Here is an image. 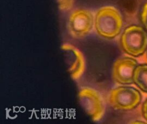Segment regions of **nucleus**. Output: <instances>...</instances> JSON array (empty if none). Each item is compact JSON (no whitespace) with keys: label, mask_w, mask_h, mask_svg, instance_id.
Returning <instances> with one entry per match:
<instances>
[{"label":"nucleus","mask_w":147,"mask_h":124,"mask_svg":"<svg viewBox=\"0 0 147 124\" xmlns=\"http://www.w3.org/2000/svg\"><path fill=\"white\" fill-rule=\"evenodd\" d=\"M123 19L119 11L113 6L99 9L94 17V27L100 37L111 39L121 33Z\"/></svg>","instance_id":"obj_1"},{"label":"nucleus","mask_w":147,"mask_h":124,"mask_svg":"<svg viewBox=\"0 0 147 124\" xmlns=\"http://www.w3.org/2000/svg\"><path fill=\"white\" fill-rule=\"evenodd\" d=\"M121 45L128 55L137 57L147 50L146 30L138 25L127 27L121 37Z\"/></svg>","instance_id":"obj_2"},{"label":"nucleus","mask_w":147,"mask_h":124,"mask_svg":"<svg viewBox=\"0 0 147 124\" xmlns=\"http://www.w3.org/2000/svg\"><path fill=\"white\" fill-rule=\"evenodd\" d=\"M142 95L136 88L122 85L112 89L109 95L108 101L114 109L130 111L135 109L141 103Z\"/></svg>","instance_id":"obj_3"},{"label":"nucleus","mask_w":147,"mask_h":124,"mask_svg":"<svg viewBox=\"0 0 147 124\" xmlns=\"http://www.w3.org/2000/svg\"><path fill=\"white\" fill-rule=\"evenodd\" d=\"M78 98L83 109L94 121H98L102 118L105 105L98 91L89 87H82L79 91Z\"/></svg>","instance_id":"obj_4"},{"label":"nucleus","mask_w":147,"mask_h":124,"mask_svg":"<svg viewBox=\"0 0 147 124\" xmlns=\"http://www.w3.org/2000/svg\"><path fill=\"white\" fill-rule=\"evenodd\" d=\"M68 29L75 38L87 35L94 26V16L88 10L78 9L73 11L68 19Z\"/></svg>","instance_id":"obj_5"},{"label":"nucleus","mask_w":147,"mask_h":124,"mask_svg":"<svg viewBox=\"0 0 147 124\" xmlns=\"http://www.w3.org/2000/svg\"><path fill=\"white\" fill-rule=\"evenodd\" d=\"M138 65L137 61L132 57H123L117 59L112 69V77L114 82L122 85L133 83L134 73Z\"/></svg>","instance_id":"obj_6"},{"label":"nucleus","mask_w":147,"mask_h":124,"mask_svg":"<svg viewBox=\"0 0 147 124\" xmlns=\"http://www.w3.org/2000/svg\"><path fill=\"white\" fill-rule=\"evenodd\" d=\"M61 49L71 78L74 79H79L85 69L83 55L79 50L70 44H64Z\"/></svg>","instance_id":"obj_7"},{"label":"nucleus","mask_w":147,"mask_h":124,"mask_svg":"<svg viewBox=\"0 0 147 124\" xmlns=\"http://www.w3.org/2000/svg\"><path fill=\"white\" fill-rule=\"evenodd\" d=\"M133 83L142 91L147 93V64L138 65L133 75Z\"/></svg>","instance_id":"obj_8"},{"label":"nucleus","mask_w":147,"mask_h":124,"mask_svg":"<svg viewBox=\"0 0 147 124\" xmlns=\"http://www.w3.org/2000/svg\"><path fill=\"white\" fill-rule=\"evenodd\" d=\"M59 7L62 11H67L73 6L75 0H57Z\"/></svg>","instance_id":"obj_9"},{"label":"nucleus","mask_w":147,"mask_h":124,"mask_svg":"<svg viewBox=\"0 0 147 124\" xmlns=\"http://www.w3.org/2000/svg\"><path fill=\"white\" fill-rule=\"evenodd\" d=\"M141 21L144 27L147 30V2H146L141 10Z\"/></svg>","instance_id":"obj_10"},{"label":"nucleus","mask_w":147,"mask_h":124,"mask_svg":"<svg viewBox=\"0 0 147 124\" xmlns=\"http://www.w3.org/2000/svg\"><path fill=\"white\" fill-rule=\"evenodd\" d=\"M141 112L143 118L145 119L147 122V99L144 102L142 108H141Z\"/></svg>","instance_id":"obj_11"},{"label":"nucleus","mask_w":147,"mask_h":124,"mask_svg":"<svg viewBox=\"0 0 147 124\" xmlns=\"http://www.w3.org/2000/svg\"><path fill=\"white\" fill-rule=\"evenodd\" d=\"M146 57H147V53H146Z\"/></svg>","instance_id":"obj_12"}]
</instances>
